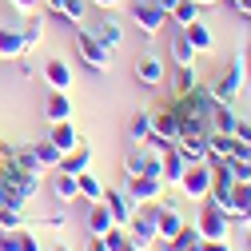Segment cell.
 <instances>
[{
	"label": "cell",
	"instance_id": "obj_1",
	"mask_svg": "<svg viewBox=\"0 0 251 251\" xmlns=\"http://www.w3.org/2000/svg\"><path fill=\"white\" fill-rule=\"evenodd\" d=\"M196 231H200V239H227V235H231V215L219 207L215 200H200Z\"/></svg>",
	"mask_w": 251,
	"mask_h": 251
},
{
	"label": "cell",
	"instance_id": "obj_2",
	"mask_svg": "<svg viewBox=\"0 0 251 251\" xmlns=\"http://www.w3.org/2000/svg\"><path fill=\"white\" fill-rule=\"evenodd\" d=\"M176 192H179L183 200H192V203L207 200V196H211V164H207V160L187 164L183 176H179V183H176Z\"/></svg>",
	"mask_w": 251,
	"mask_h": 251
},
{
	"label": "cell",
	"instance_id": "obj_3",
	"mask_svg": "<svg viewBox=\"0 0 251 251\" xmlns=\"http://www.w3.org/2000/svg\"><path fill=\"white\" fill-rule=\"evenodd\" d=\"M207 88H211V96H215L219 104H235V100L243 96V56H231V64L219 72Z\"/></svg>",
	"mask_w": 251,
	"mask_h": 251
},
{
	"label": "cell",
	"instance_id": "obj_4",
	"mask_svg": "<svg viewBox=\"0 0 251 251\" xmlns=\"http://www.w3.org/2000/svg\"><path fill=\"white\" fill-rule=\"evenodd\" d=\"M155 207L160 203H136L132 219H128V239L136 247H155V239H160V231H155Z\"/></svg>",
	"mask_w": 251,
	"mask_h": 251
},
{
	"label": "cell",
	"instance_id": "obj_5",
	"mask_svg": "<svg viewBox=\"0 0 251 251\" xmlns=\"http://www.w3.org/2000/svg\"><path fill=\"white\" fill-rule=\"evenodd\" d=\"M0 179H4L8 187H12V192L28 203V200H32L36 192H40V176L36 172H24L20 164H12V160H4V155H0Z\"/></svg>",
	"mask_w": 251,
	"mask_h": 251
},
{
	"label": "cell",
	"instance_id": "obj_6",
	"mask_svg": "<svg viewBox=\"0 0 251 251\" xmlns=\"http://www.w3.org/2000/svg\"><path fill=\"white\" fill-rule=\"evenodd\" d=\"M160 155L164 151H155L151 144H136L128 155H124V176L136 179V176H160Z\"/></svg>",
	"mask_w": 251,
	"mask_h": 251
},
{
	"label": "cell",
	"instance_id": "obj_7",
	"mask_svg": "<svg viewBox=\"0 0 251 251\" xmlns=\"http://www.w3.org/2000/svg\"><path fill=\"white\" fill-rule=\"evenodd\" d=\"M76 52H80V60H84L92 72H108L112 68V48H104L92 32H84V28L76 32Z\"/></svg>",
	"mask_w": 251,
	"mask_h": 251
},
{
	"label": "cell",
	"instance_id": "obj_8",
	"mask_svg": "<svg viewBox=\"0 0 251 251\" xmlns=\"http://www.w3.org/2000/svg\"><path fill=\"white\" fill-rule=\"evenodd\" d=\"M132 20H136V28L144 36H155L168 24V12L155 4V0H132Z\"/></svg>",
	"mask_w": 251,
	"mask_h": 251
},
{
	"label": "cell",
	"instance_id": "obj_9",
	"mask_svg": "<svg viewBox=\"0 0 251 251\" xmlns=\"http://www.w3.org/2000/svg\"><path fill=\"white\" fill-rule=\"evenodd\" d=\"M227 215H231V224L251 231V179H235L231 200H227Z\"/></svg>",
	"mask_w": 251,
	"mask_h": 251
},
{
	"label": "cell",
	"instance_id": "obj_10",
	"mask_svg": "<svg viewBox=\"0 0 251 251\" xmlns=\"http://www.w3.org/2000/svg\"><path fill=\"white\" fill-rule=\"evenodd\" d=\"M164 192H168V183L160 176H136V179H128V200L132 203H160Z\"/></svg>",
	"mask_w": 251,
	"mask_h": 251
},
{
	"label": "cell",
	"instance_id": "obj_11",
	"mask_svg": "<svg viewBox=\"0 0 251 251\" xmlns=\"http://www.w3.org/2000/svg\"><path fill=\"white\" fill-rule=\"evenodd\" d=\"M104 207L112 211V219H116V227H128V219H132V211H136V203L128 200V192H120V187H104Z\"/></svg>",
	"mask_w": 251,
	"mask_h": 251
},
{
	"label": "cell",
	"instance_id": "obj_12",
	"mask_svg": "<svg viewBox=\"0 0 251 251\" xmlns=\"http://www.w3.org/2000/svg\"><path fill=\"white\" fill-rule=\"evenodd\" d=\"M32 44H28L24 28H0V60H24Z\"/></svg>",
	"mask_w": 251,
	"mask_h": 251
},
{
	"label": "cell",
	"instance_id": "obj_13",
	"mask_svg": "<svg viewBox=\"0 0 251 251\" xmlns=\"http://www.w3.org/2000/svg\"><path fill=\"white\" fill-rule=\"evenodd\" d=\"M151 132L164 136L168 144H176V140L183 136V120H179V112H176L172 104H168L164 112H155V116H151Z\"/></svg>",
	"mask_w": 251,
	"mask_h": 251
},
{
	"label": "cell",
	"instance_id": "obj_14",
	"mask_svg": "<svg viewBox=\"0 0 251 251\" xmlns=\"http://www.w3.org/2000/svg\"><path fill=\"white\" fill-rule=\"evenodd\" d=\"M164 76H168V64H164L160 56H140V60H136V80H140L144 88H160Z\"/></svg>",
	"mask_w": 251,
	"mask_h": 251
},
{
	"label": "cell",
	"instance_id": "obj_15",
	"mask_svg": "<svg viewBox=\"0 0 251 251\" xmlns=\"http://www.w3.org/2000/svg\"><path fill=\"white\" fill-rule=\"evenodd\" d=\"M183 168H187V160L179 155V148H176V144H168V148H164V155H160V179H164L168 187H176V183H179V176H183Z\"/></svg>",
	"mask_w": 251,
	"mask_h": 251
},
{
	"label": "cell",
	"instance_id": "obj_16",
	"mask_svg": "<svg viewBox=\"0 0 251 251\" xmlns=\"http://www.w3.org/2000/svg\"><path fill=\"white\" fill-rule=\"evenodd\" d=\"M0 155H4V160H12V164H20L24 172H36V176H44V172H48V168L40 164L36 148H24V144H8V148L0 151Z\"/></svg>",
	"mask_w": 251,
	"mask_h": 251
},
{
	"label": "cell",
	"instance_id": "obj_17",
	"mask_svg": "<svg viewBox=\"0 0 251 251\" xmlns=\"http://www.w3.org/2000/svg\"><path fill=\"white\" fill-rule=\"evenodd\" d=\"M44 80L52 84V92H72V68H68V60H44Z\"/></svg>",
	"mask_w": 251,
	"mask_h": 251
},
{
	"label": "cell",
	"instance_id": "obj_18",
	"mask_svg": "<svg viewBox=\"0 0 251 251\" xmlns=\"http://www.w3.org/2000/svg\"><path fill=\"white\" fill-rule=\"evenodd\" d=\"M179 227H183L179 207H172V203H164V200H160V207H155V231H160V239L179 235Z\"/></svg>",
	"mask_w": 251,
	"mask_h": 251
},
{
	"label": "cell",
	"instance_id": "obj_19",
	"mask_svg": "<svg viewBox=\"0 0 251 251\" xmlns=\"http://www.w3.org/2000/svg\"><path fill=\"white\" fill-rule=\"evenodd\" d=\"M92 168V148L80 140L68 155H64V160H60V172H68V176H80V172H88Z\"/></svg>",
	"mask_w": 251,
	"mask_h": 251
},
{
	"label": "cell",
	"instance_id": "obj_20",
	"mask_svg": "<svg viewBox=\"0 0 251 251\" xmlns=\"http://www.w3.org/2000/svg\"><path fill=\"white\" fill-rule=\"evenodd\" d=\"M179 32H183V40L192 44L196 52H211V44H215V36H211V28H207L203 20H192L187 28H179Z\"/></svg>",
	"mask_w": 251,
	"mask_h": 251
},
{
	"label": "cell",
	"instance_id": "obj_21",
	"mask_svg": "<svg viewBox=\"0 0 251 251\" xmlns=\"http://www.w3.org/2000/svg\"><path fill=\"white\" fill-rule=\"evenodd\" d=\"M231 148H235V136H227V132H207V164H219V160H227L231 155Z\"/></svg>",
	"mask_w": 251,
	"mask_h": 251
},
{
	"label": "cell",
	"instance_id": "obj_22",
	"mask_svg": "<svg viewBox=\"0 0 251 251\" xmlns=\"http://www.w3.org/2000/svg\"><path fill=\"white\" fill-rule=\"evenodd\" d=\"M52 196H56L60 203L80 200V183H76V176H68V172H60V168H56V176H52Z\"/></svg>",
	"mask_w": 251,
	"mask_h": 251
},
{
	"label": "cell",
	"instance_id": "obj_23",
	"mask_svg": "<svg viewBox=\"0 0 251 251\" xmlns=\"http://www.w3.org/2000/svg\"><path fill=\"white\" fill-rule=\"evenodd\" d=\"M48 140L60 148V155H68L76 144H80V136H76V128H72V120H60V124H52V132H48Z\"/></svg>",
	"mask_w": 251,
	"mask_h": 251
},
{
	"label": "cell",
	"instance_id": "obj_24",
	"mask_svg": "<svg viewBox=\"0 0 251 251\" xmlns=\"http://www.w3.org/2000/svg\"><path fill=\"white\" fill-rule=\"evenodd\" d=\"M176 148H179V155H183L187 164L207 160V136H179V140H176Z\"/></svg>",
	"mask_w": 251,
	"mask_h": 251
},
{
	"label": "cell",
	"instance_id": "obj_25",
	"mask_svg": "<svg viewBox=\"0 0 251 251\" xmlns=\"http://www.w3.org/2000/svg\"><path fill=\"white\" fill-rule=\"evenodd\" d=\"M112 227H116L112 211L104 207V200H96V203L88 207V231H92V235H104V231H112Z\"/></svg>",
	"mask_w": 251,
	"mask_h": 251
},
{
	"label": "cell",
	"instance_id": "obj_26",
	"mask_svg": "<svg viewBox=\"0 0 251 251\" xmlns=\"http://www.w3.org/2000/svg\"><path fill=\"white\" fill-rule=\"evenodd\" d=\"M44 116H48L52 124L72 120V92H52V96H48V108H44Z\"/></svg>",
	"mask_w": 251,
	"mask_h": 251
},
{
	"label": "cell",
	"instance_id": "obj_27",
	"mask_svg": "<svg viewBox=\"0 0 251 251\" xmlns=\"http://www.w3.org/2000/svg\"><path fill=\"white\" fill-rule=\"evenodd\" d=\"M92 36H96L104 48H120V40H124V28H120V20H112V16H104L96 28H92Z\"/></svg>",
	"mask_w": 251,
	"mask_h": 251
},
{
	"label": "cell",
	"instance_id": "obj_28",
	"mask_svg": "<svg viewBox=\"0 0 251 251\" xmlns=\"http://www.w3.org/2000/svg\"><path fill=\"white\" fill-rule=\"evenodd\" d=\"M211 128H215V132H227V136H235V128H239V116H235V108H231V104H215V112H211Z\"/></svg>",
	"mask_w": 251,
	"mask_h": 251
},
{
	"label": "cell",
	"instance_id": "obj_29",
	"mask_svg": "<svg viewBox=\"0 0 251 251\" xmlns=\"http://www.w3.org/2000/svg\"><path fill=\"white\" fill-rule=\"evenodd\" d=\"M76 183H80V200H88V203H96V200L104 196V183H100V176L92 172V168H88V172H80V176H76Z\"/></svg>",
	"mask_w": 251,
	"mask_h": 251
},
{
	"label": "cell",
	"instance_id": "obj_30",
	"mask_svg": "<svg viewBox=\"0 0 251 251\" xmlns=\"http://www.w3.org/2000/svg\"><path fill=\"white\" fill-rule=\"evenodd\" d=\"M196 56H200V52L183 40V32L172 40V64H176V68H196Z\"/></svg>",
	"mask_w": 251,
	"mask_h": 251
},
{
	"label": "cell",
	"instance_id": "obj_31",
	"mask_svg": "<svg viewBox=\"0 0 251 251\" xmlns=\"http://www.w3.org/2000/svg\"><path fill=\"white\" fill-rule=\"evenodd\" d=\"M52 4V12H60L68 24H84V4L88 0H48Z\"/></svg>",
	"mask_w": 251,
	"mask_h": 251
},
{
	"label": "cell",
	"instance_id": "obj_32",
	"mask_svg": "<svg viewBox=\"0 0 251 251\" xmlns=\"http://www.w3.org/2000/svg\"><path fill=\"white\" fill-rule=\"evenodd\" d=\"M128 132H132V144H144V140L151 136V112L136 108V116H132V124H128Z\"/></svg>",
	"mask_w": 251,
	"mask_h": 251
},
{
	"label": "cell",
	"instance_id": "obj_33",
	"mask_svg": "<svg viewBox=\"0 0 251 251\" xmlns=\"http://www.w3.org/2000/svg\"><path fill=\"white\" fill-rule=\"evenodd\" d=\"M196 84H200L196 68H176L172 72V96H183V92H192Z\"/></svg>",
	"mask_w": 251,
	"mask_h": 251
},
{
	"label": "cell",
	"instance_id": "obj_34",
	"mask_svg": "<svg viewBox=\"0 0 251 251\" xmlns=\"http://www.w3.org/2000/svg\"><path fill=\"white\" fill-rule=\"evenodd\" d=\"M200 4H196V0H179V8L176 12H168V20H176L179 28H187V24H192V20H200Z\"/></svg>",
	"mask_w": 251,
	"mask_h": 251
},
{
	"label": "cell",
	"instance_id": "obj_35",
	"mask_svg": "<svg viewBox=\"0 0 251 251\" xmlns=\"http://www.w3.org/2000/svg\"><path fill=\"white\" fill-rule=\"evenodd\" d=\"M20 227H28L24 207H0V231H20Z\"/></svg>",
	"mask_w": 251,
	"mask_h": 251
},
{
	"label": "cell",
	"instance_id": "obj_36",
	"mask_svg": "<svg viewBox=\"0 0 251 251\" xmlns=\"http://www.w3.org/2000/svg\"><path fill=\"white\" fill-rule=\"evenodd\" d=\"M32 148H36V155H40V164L52 168V172L60 168V160H64V155H60V148H56L52 140H40V144H32Z\"/></svg>",
	"mask_w": 251,
	"mask_h": 251
},
{
	"label": "cell",
	"instance_id": "obj_37",
	"mask_svg": "<svg viewBox=\"0 0 251 251\" xmlns=\"http://www.w3.org/2000/svg\"><path fill=\"white\" fill-rule=\"evenodd\" d=\"M24 36H28V44H36V40L44 36V16H40V12H28V16H24Z\"/></svg>",
	"mask_w": 251,
	"mask_h": 251
},
{
	"label": "cell",
	"instance_id": "obj_38",
	"mask_svg": "<svg viewBox=\"0 0 251 251\" xmlns=\"http://www.w3.org/2000/svg\"><path fill=\"white\" fill-rule=\"evenodd\" d=\"M104 243H108V251H124L132 239H128V227H112V231H104Z\"/></svg>",
	"mask_w": 251,
	"mask_h": 251
},
{
	"label": "cell",
	"instance_id": "obj_39",
	"mask_svg": "<svg viewBox=\"0 0 251 251\" xmlns=\"http://www.w3.org/2000/svg\"><path fill=\"white\" fill-rule=\"evenodd\" d=\"M239 56H243V92L251 96V40L243 44V52H239Z\"/></svg>",
	"mask_w": 251,
	"mask_h": 251
},
{
	"label": "cell",
	"instance_id": "obj_40",
	"mask_svg": "<svg viewBox=\"0 0 251 251\" xmlns=\"http://www.w3.org/2000/svg\"><path fill=\"white\" fill-rule=\"evenodd\" d=\"M231 160H235V164H251V144L235 140V148H231Z\"/></svg>",
	"mask_w": 251,
	"mask_h": 251
},
{
	"label": "cell",
	"instance_id": "obj_41",
	"mask_svg": "<svg viewBox=\"0 0 251 251\" xmlns=\"http://www.w3.org/2000/svg\"><path fill=\"white\" fill-rule=\"evenodd\" d=\"M16 251H40V239L24 227V231H20V247H16Z\"/></svg>",
	"mask_w": 251,
	"mask_h": 251
},
{
	"label": "cell",
	"instance_id": "obj_42",
	"mask_svg": "<svg viewBox=\"0 0 251 251\" xmlns=\"http://www.w3.org/2000/svg\"><path fill=\"white\" fill-rule=\"evenodd\" d=\"M8 4H12L20 16H28V12H36V8H40V0H8Z\"/></svg>",
	"mask_w": 251,
	"mask_h": 251
},
{
	"label": "cell",
	"instance_id": "obj_43",
	"mask_svg": "<svg viewBox=\"0 0 251 251\" xmlns=\"http://www.w3.org/2000/svg\"><path fill=\"white\" fill-rule=\"evenodd\" d=\"M200 251H231L227 239H200Z\"/></svg>",
	"mask_w": 251,
	"mask_h": 251
},
{
	"label": "cell",
	"instance_id": "obj_44",
	"mask_svg": "<svg viewBox=\"0 0 251 251\" xmlns=\"http://www.w3.org/2000/svg\"><path fill=\"white\" fill-rule=\"evenodd\" d=\"M235 140L251 144V120H239V128H235Z\"/></svg>",
	"mask_w": 251,
	"mask_h": 251
},
{
	"label": "cell",
	"instance_id": "obj_45",
	"mask_svg": "<svg viewBox=\"0 0 251 251\" xmlns=\"http://www.w3.org/2000/svg\"><path fill=\"white\" fill-rule=\"evenodd\" d=\"M92 4H100L104 12H112V8H124V4H132V0H92Z\"/></svg>",
	"mask_w": 251,
	"mask_h": 251
},
{
	"label": "cell",
	"instance_id": "obj_46",
	"mask_svg": "<svg viewBox=\"0 0 251 251\" xmlns=\"http://www.w3.org/2000/svg\"><path fill=\"white\" fill-rule=\"evenodd\" d=\"M84 251H108V243H104V235H92V239H88V247H84Z\"/></svg>",
	"mask_w": 251,
	"mask_h": 251
},
{
	"label": "cell",
	"instance_id": "obj_47",
	"mask_svg": "<svg viewBox=\"0 0 251 251\" xmlns=\"http://www.w3.org/2000/svg\"><path fill=\"white\" fill-rule=\"evenodd\" d=\"M155 4H160L164 12H176V8H179V0H155Z\"/></svg>",
	"mask_w": 251,
	"mask_h": 251
},
{
	"label": "cell",
	"instance_id": "obj_48",
	"mask_svg": "<svg viewBox=\"0 0 251 251\" xmlns=\"http://www.w3.org/2000/svg\"><path fill=\"white\" fill-rule=\"evenodd\" d=\"M235 8H239V12L247 16V20H251V0H235Z\"/></svg>",
	"mask_w": 251,
	"mask_h": 251
},
{
	"label": "cell",
	"instance_id": "obj_49",
	"mask_svg": "<svg viewBox=\"0 0 251 251\" xmlns=\"http://www.w3.org/2000/svg\"><path fill=\"white\" fill-rule=\"evenodd\" d=\"M196 4H200V8H211V4H219V0H196Z\"/></svg>",
	"mask_w": 251,
	"mask_h": 251
},
{
	"label": "cell",
	"instance_id": "obj_50",
	"mask_svg": "<svg viewBox=\"0 0 251 251\" xmlns=\"http://www.w3.org/2000/svg\"><path fill=\"white\" fill-rule=\"evenodd\" d=\"M48 251H72V247H68V243H56V247H48Z\"/></svg>",
	"mask_w": 251,
	"mask_h": 251
},
{
	"label": "cell",
	"instance_id": "obj_51",
	"mask_svg": "<svg viewBox=\"0 0 251 251\" xmlns=\"http://www.w3.org/2000/svg\"><path fill=\"white\" fill-rule=\"evenodd\" d=\"M124 251H144V247H136V243H128V247H124Z\"/></svg>",
	"mask_w": 251,
	"mask_h": 251
},
{
	"label": "cell",
	"instance_id": "obj_52",
	"mask_svg": "<svg viewBox=\"0 0 251 251\" xmlns=\"http://www.w3.org/2000/svg\"><path fill=\"white\" fill-rule=\"evenodd\" d=\"M247 251H251V231H247Z\"/></svg>",
	"mask_w": 251,
	"mask_h": 251
},
{
	"label": "cell",
	"instance_id": "obj_53",
	"mask_svg": "<svg viewBox=\"0 0 251 251\" xmlns=\"http://www.w3.org/2000/svg\"><path fill=\"white\" fill-rule=\"evenodd\" d=\"M227 4H231V8H235V0H227Z\"/></svg>",
	"mask_w": 251,
	"mask_h": 251
},
{
	"label": "cell",
	"instance_id": "obj_54",
	"mask_svg": "<svg viewBox=\"0 0 251 251\" xmlns=\"http://www.w3.org/2000/svg\"><path fill=\"white\" fill-rule=\"evenodd\" d=\"M0 151H4V144H0Z\"/></svg>",
	"mask_w": 251,
	"mask_h": 251
}]
</instances>
